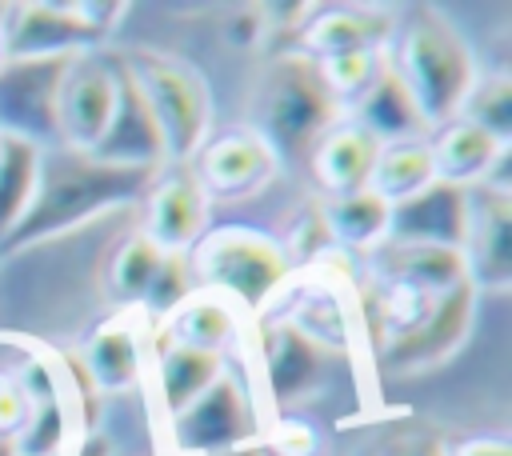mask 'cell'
I'll use <instances>...</instances> for the list:
<instances>
[{"label":"cell","instance_id":"cell-32","mask_svg":"<svg viewBox=\"0 0 512 456\" xmlns=\"http://www.w3.org/2000/svg\"><path fill=\"white\" fill-rule=\"evenodd\" d=\"M320 444H324V436L308 412L268 416L264 432H260V448L272 456H320Z\"/></svg>","mask_w":512,"mask_h":456},{"label":"cell","instance_id":"cell-26","mask_svg":"<svg viewBox=\"0 0 512 456\" xmlns=\"http://www.w3.org/2000/svg\"><path fill=\"white\" fill-rule=\"evenodd\" d=\"M460 232H464V192L448 184H432L428 192L396 208L392 240H424V244L460 248Z\"/></svg>","mask_w":512,"mask_h":456},{"label":"cell","instance_id":"cell-14","mask_svg":"<svg viewBox=\"0 0 512 456\" xmlns=\"http://www.w3.org/2000/svg\"><path fill=\"white\" fill-rule=\"evenodd\" d=\"M192 172L208 200H248L284 172V160L256 128L236 124L208 136V144L192 160Z\"/></svg>","mask_w":512,"mask_h":456},{"label":"cell","instance_id":"cell-20","mask_svg":"<svg viewBox=\"0 0 512 456\" xmlns=\"http://www.w3.org/2000/svg\"><path fill=\"white\" fill-rule=\"evenodd\" d=\"M248 316L220 292L212 288H192L180 304H172L156 324L152 332L176 340V344H188V348H204V352H216V356H236L248 340Z\"/></svg>","mask_w":512,"mask_h":456},{"label":"cell","instance_id":"cell-12","mask_svg":"<svg viewBox=\"0 0 512 456\" xmlns=\"http://www.w3.org/2000/svg\"><path fill=\"white\" fill-rule=\"evenodd\" d=\"M460 256L468 284L484 292H508L512 284V188L476 184L464 188Z\"/></svg>","mask_w":512,"mask_h":456},{"label":"cell","instance_id":"cell-7","mask_svg":"<svg viewBox=\"0 0 512 456\" xmlns=\"http://www.w3.org/2000/svg\"><path fill=\"white\" fill-rule=\"evenodd\" d=\"M268 412L256 400V388L248 372L228 368L196 404H188L180 416L164 420V448L172 456H216L244 444H260Z\"/></svg>","mask_w":512,"mask_h":456},{"label":"cell","instance_id":"cell-33","mask_svg":"<svg viewBox=\"0 0 512 456\" xmlns=\"http://www.w3.org/2000/svg\"><path fill=\"white\" fill-rule=\"evenodd\" d=\"M448 456H512V444L504 432H488V436H468V440L452 444Z\"/></svg>","mask_w":512,"mask_h":456},{"label":"cell","instance_id":"cell-4","mask_svg":"<svg viewBox=\"0 0 512 456\" xmlns=\"http://www.w3.org/2000/svg\"><path fill=\"white\" fill-rule=\"evenodd\" d=\"M344 120V108L332 100V92L320 80V68L300 48H280L268 56L256 88H252V120L276 156L288 164H308L320 136Z\"/></svg>","mask_w":512,"mask_h":456},{"label":"cell","instance_id":"cell-25","mask_svg":"<svg viewBox=\"0 0 512 456\" xmlns=\"http://www.w3.org/2000/svg\"><path fill=\"white\" fill-rule=\"evenodd\" d=\"M432 184H436V168H432L428 136L380 144V156H376V168L368 180V188L376 196H384L392 208H400V204L416 200L420 192H428Z\"/></svg>","mask_w":512,"mask_h":456},{"label":"cell","instance_id":"cell-34","mask_svg":"<svg viewBox=\"0 0 512 456\" xmlns=\"http://www.w3.org/2000/svg\"><path fill=\"white\" fill-rule=\"evenodd\" d=\"M216 456H264L260 444H244V448H232V452H216Z\"/></svg>","mask_w":512,"mask_h":456},{"label":"cell","instance_id":"cell-10","mask_svg":"<svg viewBox=\"0 0 512 456\" xmlns=\"http://www.w3.org/2000/svg\"><path fill=\"white\" fill-rule=\"evenodd\" d=\"M72 360L32 336L0 332V456H20L36 408Z\"/></svg>","mask_w":512,"mask_h":456},{"label":"cell","instance_id":"cell-3","mask_svg":"<svg viewBox=\"0 0 512 456\" xmlns=\"http://www.w3.org/2000/svg\"><path fill=\"white\" fill-rule=\"evenodd\" d=\"M112 60L144 104L164 164H192L216 132V100L208 76L192 60L156 44H128L112 52Z\"/></svg>","mask_w":512,"mask_h":456},{"label":"cell","instance_id":"cell-17","mask_svg":"<svg viewBox=\"0 0 512 456\" xmlns=\"http://www.w3.org/2000/svg\"><path fill=\"white\" fill-rule=\"evenodd\" d=\"M228 368H232L228 356H216V352H204V348H188V344H176V340L152 332L144 384L152 388V404H156L160 424L180 416L188 404H196Z\"/></svg>","mask_w":512,"mask_h":456},{"label":"cell","instance_id":"cell-24","mask_svg":"<svg viewBox=\"0 0 512 456\" xmlns=\"http://www.w3.org/2000/svg\"><path fill=\"white\" fill-rule=\"evenodd\" d=\"M348 120H356L360 128H368L380 144H392V140H416V136H428V124L420 120L412 96L404 92V84L396 80V72L384 64L380 76L372 80V88L352 104Z\"/></svg>","mask_w":512,"mask_h":456},{"label":"cell","instance_id":"cell-30","mask_svg":"<svg viewBox=\"0 0 512 456\" xmlns=\"http://www.w3.org/2000/svg\"><path fill=\"white\" fill-rule=\"evenodd\" d=\"M320 68V80L324 88L332 92V100L344 108V116L352 112V104L372 88V80L380 76L384 68V52H372V48H356V52H336V56H324L316 60Z\"/></svg>","mask_w":512,"mask_h":456},{"label":"cell","instance_id":"cell-1","mask_svg":"<svg viewBox=\"0 0 512 456\" xmlns=\"http://www.w3.org/2000/svg\"><path fill=\"white\" fill-rule=\"evenodd\" d=\"M164 164H124L96 152H72V148H48L40 164V188L16 232L0 244V256L40 248L48 240L72 236L84 224L140 204L148 184L156 180Z\"/></svg>","mask_w":512,"mask_h":456},{"label":"cell","instance_id":"cell-29","mask_svg":"<svg viewBox=\"0 0 512 456\" xmlns=\"http://www.w3.org/2000/svg\"><path fill=\"white\" fill-rule=\"evenodd\" d=\"M460 120H472L476 128L512 144V76L504 68H484L460 108Z\"/></svg>","mask_w":512,"mask_h":456},{"label":"cell","instance_id":"cell-27","mask_svg":"<svg viewBox=\"0 0 512 456\" xmlns=\"http://www.w3.org/2000/svg\"><path fill=\"white\" fill-rule=\"evenodd\" d=\"M44 152L48 148H40L32 140L0 132V244L16 232V224L24 220V212L36 200Z\"/></svg>","mask_w":512,"mask_h":456},{"label":"cell","instance_id":"cell-31","mask_svg":"<svg viewBox=\"0 0 512 456\" xmlns=\"http://www.w3.org/2000/svg\"><path fill=\"white\" fill-rule=\"evenodd\" d=\"M452 440H444L432 424L400 416V420H384L360 448V456H448Z\"/></svg>","mask_w":512,"mask_h":456},{"label":"cell","instance_id":"cell-19","mask_svg":"<svg viewBox=\"0 0 512 456\" xmlns=\"http://www.w3.org/2000/svg\"><path fill=\"white\" fill-rule=\"evenodd\" d=\"M436 184L448 188H476V184H508V148L492 132L476 128L472 120H448L428 132Z\"/></svg>","mask_w":512,"mask_h":456},{"label":"cell","instance_id":"cell-23","mask_svg":"<svg viewBox=\"0 0 512 456\" xmlns=\"http://www.w3.org/2000/svg\"><path fill=\"white\" fill-rule=\"evenodd\" d=\"M316 200H320L324 224H328L340 256L364 264L392 240L396 208L384 196H376L372 188H356L344 196H316Z\"/></svg>","mask_w":512,"mask_h":456},{"label":"cell","instance_id":"cell-6","mask_svg":"<svg viewBox=\"0 0 512 456\" xmlns=\"http://www.w3.org/2000/svg\"><path fill=\"white\" fill-rule=\"evenodd\" d=\"M128 4L116 0H20L0 8V48L4 60H72L84 52H104Z\"/></svg>","mask_w":512,"mask_h":456},{"label":"cell","instance_id":"cell-22","mask_svg":"<svg viewBox=\"0 0 512 456\" xmlns=\"http://www.w3.org/2000/svg\"><path fill=\"white\" fill-rule=\"evenodd\" d=\"M376 156H380V140L368 128H360L356 120L344 116L312 148L308 172H312L320 196H344V192L368 188L372 168H376Z\"/></svg>","mask_w":512,"mask_h":456},{"label":"cell","instance_id":"cell-35","mask_svg":"<svg viewBox=\"0 0 512 456\" xmlns=\"http://www.w3.org/2000/svg\"><path fill=\"white\" fill-rule=\"evenodd\" d=\"M152 456H172V452H152Z\"/></svg>","mask_w":512,"mask_h":456},{"label":"cell","instance_id":"cell-21","mask_svg":"<svg viewBox=\"0 0 512 456\" xmlns=\"http://www.w3.org/2000/svg\"><path fill=\"white\" fill-rule=\"evenodd\" d=\"M376 280L408 284L424 296H444L448 288L464 284V256L452 244H424V240H388L372 260L360 264Z\"/></svg>","mask_w":512,"mask_h":456},{"label":"cell","instance_id":"cell-11","mask_svg":"<svg viewBox=\"0 0 512 456\" xmlns=\"http://www.w3.org/2000/svg\"><path fill=\"white\" fill-rule=\"evenodd\" d=\"M476 312H480V292L464 280L456 288H448L444 296L432 300L428 316L404 332L400 340L376 348V368L388 376H424L436 372L440 364H448L472 336L476 328Z\"/></svg>","mask_w":512,"mask_h":456},{"label":"cell","instance_id":"cell-9","mask_svg":"<svg viewBox=\"0 0 512 456\" xmlns=\"http://www.w3.org/2000/svg\"><path fill=\"white\" fill-rule=\"evenodd\" d=\"M124 96V76L112 60V48L84 52L68 60L56 92V136L60 148L72 152H100Z\"/></svg>","mask_w":512,"mask_h":456},{"label":"cell","instance_id":"cell-18","mask_svg":"<svg viewBox=\"0 0 512 456\" xmlns=\"http://www.w3.org/2000/svg\"><path fill=\"white\" fill-rule=\"evenodd\" d=\"M392 28H396L392 4H312L292 48H300L312 60L356 52V48L384 52L392 40Z\"/></svg>","mask_w":512,"mask_h":456},{"label":"cell","instance_id":"cell-28","mask_svg":"<svg viewBox=\"0 0 512 456\" xmlns=\"http://www.w3.org/2000/svg\"><path fill=\"white\" fill-rule=\"evenodd\" d=\"M168 264V252H160L140 228L132 236H124L108 260V292L116 300V308H144V300L152 296L160 272Z\"/></svg>","mask_w":512,"mask_h":456},{"label":"cell","instance_id":"cell-15","mask_svg":"<svg viewBox=\"0 0 512 456\" xmlns=\"http://www.w3.org/2000/svg\"><path fill=\"white\" fill-rule=\"evenodd\" d=\"M148 348H152L148 316L136 308H116L84 336L76 352V368L84 372L96 396H120L144 384Z\"/></svg>","mask_w":512,"mask_h":456},{"label":"cell","instance_id":"cell-8","mask_svg":"<svg viewBox=\"0 0 512 456\" xmlns=\"http://www.w3.org/2000/svg\"><path fill=\"white\" fill-rule=\"evenodd\" d=\"M336 356L316 348L280 316L252 320V388L268 416L304 412L328 384Z\"/></svg>","mask_w":512,"mask_h":456},{"label":"cell","instance_id":"cell-16","mask_svg":"<svg viewBox=\"0 0 512 456\" xmlns=\"http://www.w3.org/2000/svg\"><path fill=\"white\" fill-rule=\"evenodd\" d=\"M76 60V56H72ZM68 60H0V132L60 148L56 92Z\"/></svg>","mask_w":512,"mask_h":456},{"label":"cell","instance_id":"cell-36","mask_svg":"<svg viewBox=\"0 0 512 456\" xmlns=\"http://www.w3.org/2000/svg\"><path fill=\"white\" fill-rule=\"evenodd\" d=\"M0 60H4V48H0Z\"/></svg>","mask_w":512,"mask_h":456},{"label":"cell","instance_id":"cell-2","mask_svg":"<svg viewBox=\"0 0 512 456\" xmlns=\"http://www.w3.org/2000/svg\"><path fill=\"white\" fill-rule=\"evenodd\" d=\"M384 64L412 96L428 132L460 116L468 92L484 72L480 52L464 36V28L432 4L396 8V28L384 48Z\"/></svg>","mask_w":512,"mask_h":456},{"label":"cell","instance_id":"cell-13","mask_svg":"<svg viewBox=\"0 0 512 456\" xmlns=\"http://www.w3.org/2000/svg\"><path fill=\"white\" fill-rule=\"evenodd\" d=\"M212 228V200L192 164H164L140 196V232L168 256H188Z\"/></svg>","mask_w":512,"mask_h":456},{"label":"cell","instance_id":"cell-5","mask_svg":"<svg viewBox=\"0 0 512 456\" xmlns=\"http://www.w3.org/2000/svg\"><path fill=\"white\" fill-rule=\"evenodd\" d=\"M188 272L196 288L228 296L248 320L268 316L296 276L284 244L272 232L248 224L208 228L188 252Z\"/></svg>","mask_w":512,"mask_h":456}]
</instances>
